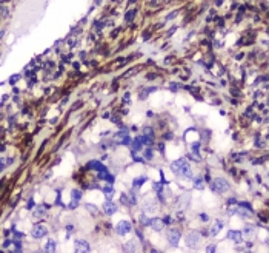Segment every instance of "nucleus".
<instances>
[{
    "instance_id": "nucleus-10",
    "label": "nucleus",
    "mask_w": 269,
    "mask_h": 253,
    "mask_svg": "<svg viewBox=\"0 0 269 253\" xmlns=\"http://www.w3.org/2000/svg\"><path fill=\"white\" fill-rule=\"evenodd\" d=\"M223 228V222L222 221H217V222H214V225L211 227V236H215L220 230Z\"/></svg>"
},
{
    "instance_id": "nucleus-6",
    "label": "nucleus",
    "mask_w": 269,
    "mask_h": 253,
    "mask_svg": "<svg viewBox=\"0 0 269 253\" xmlns=\"http://www.w3.org/2000/svg\"><path fill=\"white\" fill-rule=\"evenodd\" d=\"M168 239H169V242H171L172 247H177V244L180 241V233L177 232V230H171V232L168 233Z\"/></svg>"
},
{
    "instance_id": "nucleus-8",
    "label": "nucleus",
    "mask_w": 269,
    "mask_h": 253,
    "mask_svg": "<svg viewBox=\"0 0 269 253\" xmlns=\"http://www.w3.org/2000/svg\"><path fill=\"white\" fill-rule=\"evenodd\" d=\"M103 210H105V213L106 215H112V213H115L117 212V204H114V202H106L105 205H103Z\"/></svg>"
},
{
    "instance_id": "nucleus-14",
    "label": "nucleus",
    "mask_w": 269,
    "mask_h": 253,
    "mask_svg": "<svg viewBox=\"0 0 269 253\" xmlns=\"http://www.w3.org/2000/svg\"><path fill=\"white\" fill-rule=\"evenodd\" d=\"M151 225H152V228L155 230V232H158V230H162V227H163L162 221H158V219H152V221H151Z\"/></svg>"
},
{
    "instance_id": "nucleus-18",
    "label": "nucleus",
    "mask_w": 269,
    "mask_h": 253,
    "mask_svg": "<svg viewBox=\"0 0 269 253\" xmlns=\"http://www.w3.org/2000/svg\"><path fill=\"white\" fill-rule=\"evenodd\" d=\"M141 224H145V225H151V219H148V218L141 216Z\"/></svg>"
},
{
    "instance_id": "nucleus-15",
    "label": "nucleus",
    "mask_w": 269,
    "mask_h": 253,
    "mask_svg": "<svg viewBox=\"0 0 269 253\" xmlns=\"http://www.w3.org/2000/svg\"><path fill=\"white\" fill-rule=\"evenodd\" d=\"M45 247H46L48 251H56V242H54V241H48Z\"/></svg>"
},
{
    "instance_id": "nucleus-20",
    "label": "nucleus",
    "mask_w": 269,
    "mask_h": 253,
    "mask_svg": "<svg viewBox=\"0 0 269 253\" xmlns=\"http://www.w3.org/2000/svg\"><path fill=\"white\" fill-rule=\"evenodd\" d=\"M45 213V210H43V207H39L37 209V212H36V216H42Z\"/></svg>"
},
{
    "instance_id": "nucleus-16",
    "label": "nucleus",
    "mask_w": 269,
    "mask_h": 253,
    "mask_svg": "<svg viewBox=\"0 0 269 253\" xmlns=\"http://www.w3.org/2000/svg\"><path fill=\"white\" fill-rule=\"evenodd\" d=\"M145 181H146V177H137V179L134 181V187H135V188H138V187L141 185V184H143Z\"/></svg>"
},
{
    "instance_id": "nucleus-21",
    "label": "nucleus",
    "mask_w": 269,
    "mask_h": 253,
    "mask_svg": "<svg viewBox=\"0 0 269 253\" xmlns=\"http://www.w3.org/2000/svg\"><path fill=\"white\" fill-rule=\"evenodd\" d=\"M195 184H197V185H195V187H199V188H202V187H203V181H202L200 177L197 179V182H195Z\"/></svg>"
},
{
    "instance_id": "nucleus-11",
    "label": "nucleus",
    "mask_w": 269,
    "mask_h": 253,
    "mask_svg": "<svg viewBox=\"0 0 269 253\" xmlns=\"http://www.w3.org/2000/svg\"><path fill=\"white\" fill-rule=\"evenodd\" d=\"M228 238H229V239H232L234 242H240V241H241V233H240V232H237V230H232V232H229Z\"/></svg>"
},
{
    "instance_id": "nucleus-2",
    "label": "nucleus",
    "mask_w": 269,
    "mask_h": 253,
    "mask_svg": "<svg viewBox=\"0 0 269 253\" xmlns=\"http://www.w3.org/2000/svg\"><path fill=\"white\" fill-rule=\"evenodd\" d=\"M211 188H212L215 193H225V192L229 190V182H228L226 179H223V177H217V179H214Z\"/></svg>"
},
{
    "instance_id": "nucleus-12",
    "label": "nucleus",
    "mask_w": 269,
    "mask_h": 253,
    "mask_svg": "<svg viewBox=\"0 0 269 253\" xmlns=\"http://www.w3.org/2000/svg\"><path fill=\"white\" fill-rule=\"evenodd\" d=\"M117 141L121 142V144H128V142H129V137H128L126 131H125V133H118V134H117Z\"/></svg>"
},
{
    "instance_id": "nucleus-9",
    "label": "nucleus",
    "mask_w": 269,
    "mask_h": 253,
    "mask_svg": "<svg viewBox=\"0 0 269 253\" xmlns=\"http://www.w3.org/2000/svg\"><path fill=\"white\" fill-rule=\"evenodd\" d=\"M76 251H89V244L86 241H76Z\"/></svg>"
},
{
    "instance_id": "nucleus-4",
    "label": "nucleus",
    "mask_w": 269,
    "mask_h": 253,
    "mask_svg": "<svg viewBox=\"0 0 269 253\" xmlns=\"http://www.w3.org/2000/svg\"><path fill=\"white\" fill-rule=\"evenodd\" d=\"M200 242V235L197 233V232H191L189 235H188V238H186V244L189 245V247H195Z\"/></svg>"
},
{
    "instance_id": "nucleus-7",
    "label": "nucleus",
    "mask_w": 269,
    "mask_h": 253,
    "mask_svg": "<svg viewBox=\"0 0 269 253\" xmlns=\"http://www.w3.org/2000/svg\"><path fill=\"white\" fill-rule=\"evenodd\" d=\"M143 139V142H146V144H151L152 141H154V131L148 127V128H145V136L141 137Z\"/></svg>"
},
{
    "instance_id": "nucleus-3",
    "label": "nucleus",
    "mask_w": 269,
    "mask_h": 253,
    "mask_svg": "<svg viewBox=\"0 0 269 253\" xmlns=\"http://www.w3.org/2000/svg\"><path fill=\"white\" fill-rule=\"evenodd\" d=\"M115 230H117V233L118 235H128L129 232H131V224L128 222V221H120L118 224H117V227H115Z\"/></svg>"
},
{
    "instance_id": "nucleus-19",
    "label": "nucleus",
    "mask_w": 269,
    "mask_h": 253,
    "mask_svg": "<svg viewBox=\"0 0 269 253\" xmlns=\"http://www.w3.org/2000/svg\"><path fill=\"white\" fill-rule=\"evenodd\" d=\"M134 16H135V11H128V14H126V20H131Z\"/></svg>"
},
{
    "instance_id": "nucleus-17",
    "label": "nucleus",
    "mask_w": 269,
    "mask_h": 253,
    "mask_svg": "<svg viewBox=\"0 0 269 253\" xmlns=\"http://www.w3.org/2000/svg\"><path fill=\"white\" fill-rule=\"evenodd\" d=\"M105 195H106V198H108V199H111V196L114 195V188H112L111 185H109V187H106V188H105Z\"/></svg>"
},
{
    "instance_id": "nucleus-22",
    "label": "nucleus",
    "mask_w": 269,
    "mask_h": 253,
    "mask_svg": "<svg viewBox=\"0 0 269 253\" xmlns=\"http://www.w3.org/2000/svg\"><path fill=\"white\" fill-rule=\"evenodd\" d=\"M199 147H200L199 144H194V145H192V151H194V153H199Z\"/></svg>"
},
{
    "instance_id": "nucleus-1",
    "label": "nucleus",
    "mask_w": 269,
    "mask_h": 253,
    "mask_svg": "<svg viewBox=\"0 0 269 253\" xmlns=\"http://www.w3.org/2000/svg\"><path fill=\"white\" fill-rule=\"evenodd\" d=\"M171 168L172 171H175L177 174L180 176H185V177H192V171H191V167L186 160H175V162L171 164Z\"/></svg>"
},
{
    "instance_id": "nucleus-5",
    "label": "nucleus",
    "mask_w": 269,
    "mask_h": 253,
    "mask_svg": "<svg viewBox=\"0 0 269 253\" xmlns=\"http://www.w3.org/2000/svg\"><path fill=\"white\" fill-rule=\"evenodd\" d=\"M48 233V228L45 227V225H42V224H39V225H36L34 228H32V236L34 238H43L45 235Z\"/></svg>"
},
{
    "instance_id": "nucleus-13",
    "label": "nucleus",
    "mask_w": 269,
    "mask_h": 253,
    "mask_svg": "<svg viewBox=\"0 0 269 253\" xmlns=\"http://www.w3.org/2000/svg\"><path fill=\"white\" fill-rule=\"evenodd\" d=\"M141 145H143V139H141V137H135V139H134V142H132V147H134V150H135V151H138V150L141 148Z\"/></svg>"
}]
</instances>
